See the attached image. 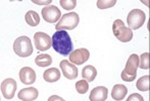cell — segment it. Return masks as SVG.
<instances>
[{"mask_svg": "<svg viewBox=\"0 0 150 101\" xmlns=\"http://www.w3.org/2000/svg\"><path fill=\"white\" fill-rule=\"evenodd\" d=\"M20 80L23 84L32 85L36 81V73L30 67H24L20 71Z\"/></svg>", "mask_w": 150, "mask_h": 101, "instance_id": "7c38bea8", "label": "cell"}, {"mask_svg": "<svg viewBox=\"0 0 150 101\" xmlns=\"http://www.w3.org/2000/svg\"><path fill=\"white\" fill-rule=\"evenodd\" d=\"M59 67L62 71V74L67 79L74 80L78 77V68L76 65L71 64L69 61L62 60L59 64Z\"/></svg>", "mask_w": 150, "mask_h": 101, "instance_id": "8fae6325", "label": "cell"}, {"mask_svg": "<svg viewBox=\"0 0 150 101\" xmlns=\"http://www.w3.org/2000/svg\"><path fill=\"white\" fill-rule=\"evenodd\" d=\"M51 46L60 55L67 56L73 52V43L67 30H57L51 37Z\"/></svg>", "mask_w": 150, "mask_h": 101, "instance_id": "6da1fadb", "label": "cell"}, {"mask_svg": "<svg viewBox=\"0 0 150 101\" xmlns=\"http://www.w3.org/2000/svg\"><path fill=\"white\" fill-rule=\"evenodd\" d=\"M48 101H65V100L62 99V98L59 97V96H57V95H52L48 98Z\"/></svg>", "mask_w": 150, "mask_h": 101, "instance_id": "484cf974", "label": "cell"}, {"mask_svg": "<svg viewBox=\"0 0 150 101\" xmlns=\"http://www.w3.org/2000/svg\"><path fill=\"white\" fill-rule=\"evenodd\" d=\"M42 17L48 24H55L60 19L61 12L58 7L54 5H49L42 9Z\"/></svg>", "mask_w": 150, "mask_h": 101, "instance_id": "ba28073f", "label": "cell"}, {"mask_svg": "<svg viewBox=\"0 0 150 101\" xmlns=\"http://www.w3.org/2000/svg\"><path fill=\"white\" fill-rule=\"evenodd\" d=\"M34 43L36 49L40 52H45L51 47V37L45 33L38 31L34 35Z\"/></svg>", "mask_w": 150, "mask_h": 101, "instance_id": "52a82bcc", "label": "cell"}, {"mask_svg": "<svg viewBox=\"0 0 150 101\" xmlns=\"http://www.w3.org/2000/svg\"><path fill=\"white\" fill-rule=\"evenodd\" d=\"M59 3L61 7L65 10H71L77 6V1L76 0H60Z\"/></svg>", "mask_w": 150, "mask_h": 101, "instance_id": "cb8c5ba5", "label": "cell"}, {"mask_svg": "<svg viewBox=\"0 0 150 101\" xmlns=\"http://www.w3.org/2000/svg\"><path fill=\"white\" fill-rule=\"evenodd\" d=\"M38 95H39V92L36 88L29 87L21 90L18 94V97L22 101H34L38 98Z\"/></svg>", "mask_w": 150, "mask_h": 101, "instance_id": "5bb4252c", "label": "cell"}, {"mask_svg": "<svg viewBox=\"0 0 150 101\" xmlns=\"http://www.w3.org/2000/svg\"><path fill=\"white\" fill-rule=\"evenodd\" d=\"M89 89V84L86 80H80L76 83V90L78 93L80 94H85Z\"/></svg>", "mask_w": 150, "mask_h": 101, "instance_id": "7402d4cb", "label": "cell"}, {"mask_svg": "<svg viewBox=\"0 0 150 101\" xmlns=\"http://www.w3.org/2000/svg\"><path fill=\"white\" fill-rule=\"evenodd\" d=\"M79 21L80 17L77 12H69L61 16L58 24L55 25V28L57 30H71L78 26Z\"/></svg>", "mask_w": 150, "mask_h": 101, "instance_id": "277c9868", "label": "cell"}, {"mask_svg": "<svg viewBox=\"0 0 150 101\" xmlns=\"http://www.w3.org/2000/svg\"><path fill=\"white\" fill-rule=\"evenodd\" d=\"M117 4V0H98L97 1V7L99 9H106L110 8Z\"/></svg>", "mask_w": 150, "mask_h": 101, "instance_id": "603a6c76", "label": "cell"}, {"mask_svg": "<svg viewBox=\"0 0 150 101\" xmlns=\"http://www.w3.org/2000/svg\"><path fill=\"white\" fill-rule=\"evenodd\" d=\"M127 93H128V88H127L126 86L122 85V84H117V85L113 86V88H112L111 97L115 101H120L126 97Z\"/></svg>", "mask_w": 150, "mask_h": 101, "instance_id": "9a60e30c", "label": "cell"}, {"mask_svg": "<svg viewBox=\"0 0 150 101\" xmlns=\"http://www.w3.org/2000/svg\"><path fill=\"white\" fill-rule=\"evenodd\" d=\"M97 76V70L95 69V67L88 65V66L84 67L82 70V77L84 80H86L87 82H93L95 80Z\"/></svg>", "mask_w": 150, "mask_h": 101, "instance_id": "e0dca14e", "label": "cell"}, {"mask_svg": "<svg viewBox=\"0 0 150 101\" xmlns=\"http://www.w3.org/2000/svg\"><path fill=\"white\" fill-rule=\"evenodd\" d=\"M90 58V53L87 49H77L69 54V60L74 65H82Z\"/></svg>", "mask_w": 150, "mask_h": 101, "instance_id": "30bf717a", "label": "cell"}, {"mask_svg": "<svg viewBox=\"0 0 150 101\" xmlns=\"http://www.w3.org/2000/svg\"><path fill=\"white\" fill-rule=\"evenodd\" d=\"M35 63L39 67H48L52 64V58L47 54H41L36 57Z\"/></svg>", "mask_w": 150, "mask_h": 101, "instance_id": "d6986e66", "label": "cell"}, {"mask_svg": "<svg viewBox=\"0 0 150 101\" xmlns=\"http://www.w3.org/2000/svg\"><path fill=\"white\" fill-rule=\"evenodd\" d=\"M149 53H143L140 56V58H139V67H140V69H143V70H148L149 69Z\"/></svg>", "mask_w": 150, "mask_h": 101, "instance_id": "44dd1931", "label": "cell"}, {"mask_svg": "<svg viewBox=\"0 0 150 101\" xmlns=\"http://www.w3.org/2000/svg\"><path fill=\"white\" fill-rule=\"evenodd\" d=\"M13 50L18 56L22 58L30 57L33 54V45L31 39L26 35L18 37L13 43Z\"/></svg>", "mask_w": 150, "mask_h": 101, "instance_id": "3957f363", "label": "cell"}, {"mask_svg": "<svg viewBox=\"0 0 150 101\" xmlns=\"http://www.w3.org/2000/svg\"><path fill=\"white\" fill-rule=\"evenodd\" d=\"M149 81H150V76L145 75L143 77H141L140 79L137 81V88L140 91H149L150 86H149Z\"/></svg>", "mask_w": 150, "mask_h": 101, "instance_id": "ffe728a7", "label": "cell"}, {"mask_svg": "<svg viewBox=\"0 0 150 101\" xmlns=\"http://www.w3.org/2000/svg\"><path fill=\"white\" fill-rule=\"evenodd\" d=\"M108 90L104 86H98L91 90L89 96L90 101H105L107 99Z\"/></svg>", "mask_w": 150, "mask_h": 101, "instance_id": "4fadbf2b", "label": "cell"}, {"mask_svg": "<svg viewBox=\"0 0 150 101\" xmlns=\"http://www.w3.org/2000/svg\"><path fill=\"white\" fill-rule=\"evenodd\" d=\"M25 20H26V22L30 25V26L34 27V26L39 25L40 16L36 11H34V10H30V11L27 12L26 15H25Z\"/></svg>", "mask_w": 150, "mask_h": 101, "instance_id": "ac0fdd59", "label": "cell"}, {"mask_svg": "<svg viewBox=\"0 0 150 101\" xmlns=\"http://www.w3.org/2000/svg\"><path fill=\"white\" fill-rule=\"evenodd\" d=\"M146 15L144 11L141 9H133L130 11L127 17V22H128L129 28L132 29H139L145 22Z\"/></svg>", "mask_w": 150, "mask_h": 101, "instance_id": "8992f818", "label": "cell"}, {"mask_svg": "<svg viewBox=\"0 0 150 101\" xmlns=\"http://www.w3.org/2000/svg\"><path fill=\"white\" fill-rule=\"evenodd\" d=\"M139 68V56L133 54L127 61L126 68L122 72V79L126 82H132L136 79L137 70Z\"/></svg>", "mask_w": 150, "mask_h": 101, "instance_id": "7a4b0ae2", "label": "cell"}, {"mask_svg": "<svg viewBox=\"0 0 150 101\" xmlns=\"http://www.w3.org/2000/svg\"><path fill=\"white\" fill-rule=\"evenodd\" d=\"M112 31L119 41L122 43H129L133 39V31L129 27H126L122 20L117 19L112 24Z\"/></svg>", "mask_w": 150, "mask_h": 101, "instance_id": "5b68a950", "label": "cell"}, {"mask_svg": "<svg viewBox=\"0 0 150 101\" xmlns=\"http://www.w3.org/2000/svg\"><path fill=\"white\" fill-rule=\"evenodd\" d=\"M0 87H1V92L4 98L5 99H12L16 95L18 85H16V80L11 79V78H7L4 81H2Z\"/></svg>", "mask_w": 150, "mask_h": 101, "instance_id": "9c48e42d", "label": "cell"}, {"mask_svg": "<svg viewBox=\"0 0 150 101\" xmlns=\"http://www.w3.org/2000/svg\"><path fill=\"white\" fill-rule=\"evenodd\" d=\"M43 79L46 82L49 83H54V82L58 81L60 79V72L57 68H50L44 72Z\"/></svg>", "mask_w": 150, "mask_h": 101, "instance_id": "2e32d148", "label": "cell"}, {"mask_svg": "<svg viewBox=\"0 0 150 101\" xmlns=\"http://www.w3.org/2000/svg\"><path fill=\"white\" fill-rule=\"evenodd\" d=\"M127 101H144V98L139 93H133L129 96Z\"/></svg>", "mask_w": 150, "mask_h": 101, "instance_id": "d4e9b609", "label": "cell"}]
</instances>
